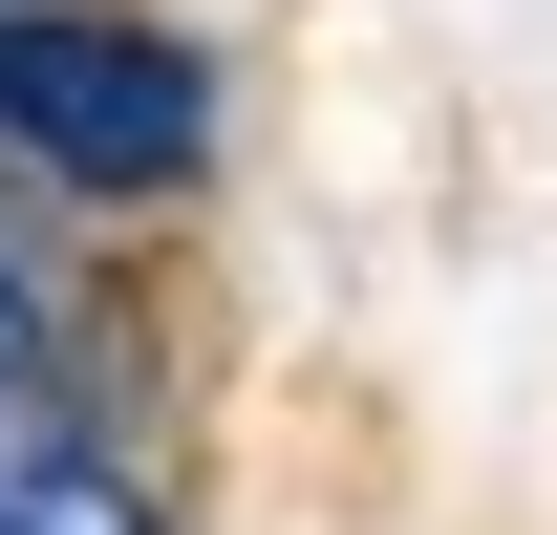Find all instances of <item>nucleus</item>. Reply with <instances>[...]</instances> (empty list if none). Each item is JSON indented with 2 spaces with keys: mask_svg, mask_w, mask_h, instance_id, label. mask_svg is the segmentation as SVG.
Wrapping results in <instances>:
<instances>
[{
  "mask_svg": "<svg viewBox=\"0 0 557 535\" xmlns=\"http://www.w3.org/2000/svg\"><path fill=\"white\" fill-rule=\"evenodd\" d=\"M22 364H44V278L0 258V407H22Z\"/></svg>",
  "mask_w": 557,
  "mask_h": 535,
  "instance_id": "3",
  "label": "nucleus"
},
{
  "mask_svg": "<svg viewBox=\"0 0 557 535\" xmlns=\"http://www.w3.org/2000/svg\"><path fill=\"white\" fill-rule=\"evenodd\" d=\"M0 150L150 214V194L214 172V65L172 22H108V0H0Z\"/></svg>",
  "mask_w": 557,
  "mask_h": 535,
  "instance_id": "1",
  "label": "nucleus"
},
{
  "mask_svg": "<svg viewBox=\"0 0 557 535\" xmlns=\"http://www.w3.org/2000/svg\"><path fill=\"white\" fill-rule=\"evenodd\" d=\"M0 471H22V407H0Z\"/></svg>",
  "mask_w": 557,
  "mask_h": 535,
  "instance_id": "4",
  "label": "nucleus"
},
{
  "mask_svg": "<svg viewBox=\"0 0 557 535\" xmlns=\"http://www.w3.org/2000/svg\"><path fill=\"white\" fill-rule=\"evenodd\" d=\"M0 535H172V514H150V471H108V450H22L0 471Z\"/></svg>",
  "mask_w": 557,
  "mask_h": 535,
  "instance_id": "2",
  "label": "nucleus"
}]
</instances>
